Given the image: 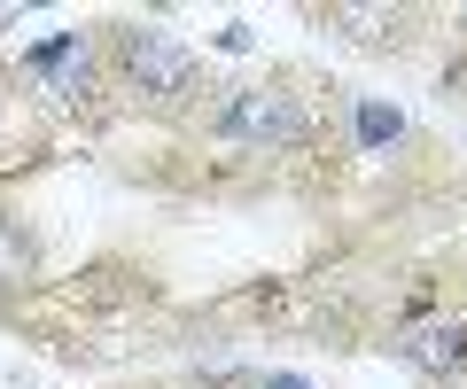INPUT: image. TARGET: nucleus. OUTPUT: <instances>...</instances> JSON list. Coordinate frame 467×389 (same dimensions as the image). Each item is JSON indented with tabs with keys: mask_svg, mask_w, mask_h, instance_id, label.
<instances>
[{
	"mask_svg": "<svg viewBox=\"0 0 467 389\" xmlns=\"http://www.w3.org/2000/svg\"><path fill=\"white\" fill-rule=\"evenodd\" d=\"M117 55H125V78H133L149 102L195 94V55H187L164 24H125V32H117Z\"/></svg>",
	"mask_w": 467,
	"mask_h": 389,
	"instance_id": "obj_1",
	"label": "nucleus"
},
{
	"mask_svg": "<svg viewBox=\"0 0 467 389\" xmlns=\"http://www.w3.org/2000/svg\"><path fill=\"white\" fill-rule=\"evenodd\" d=\"M296 133H304V118H296V102H288V94H234L226 140H250V148H288Z\"/></svg>",
	"mask_w": 467,
	"mask_h": 389,
	"instance_id": "obj_2",
	"label": "nucleus"
},
{
	"mask_svg": "<svg viewBox=\"0 0 467 389\" xmlns=\"http://www.w3.org/2000/svg\"><path fill=\"white\" fill-rule=\"evenodd\" d=\"M405 358H413V366H460L467 358V327H413Z\"/></svg>",
	"mask_w": 467,
	"mask_h": 389,
	"instance_id": "obj_3",
	"label": "nucleus"
}]
</instances>
